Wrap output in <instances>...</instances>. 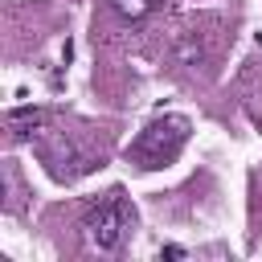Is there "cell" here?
Here are the masks:
<instances>
[{"label": "cell", "instance_id": "277c9868", "mask_svg": "<svg viewBox=\"0 0 262 262\" xmlns=\"http://www.w3.org/2000/svg\"><path fill=\"white\" fill-rule=\"evenodd\" d=\"M45 123H49V115H45L41 106H16V111H8V115H4V131H8V139H12V143L41 135V131H45Z\"/></svg>", "mask_w": 262, "mask_h": 262}, {"label": "cell", "instance_id": "52a82bcc", "mask_svg": "<svg viewBox=\"0 0 262 262\" xmlns=\"http://www.w3.org/2000/svg\"><path fill=\"white\" fill-rule=\"evenodd\" d=\"M160 258H184V250H180V246H164V250H160Z\"/></svg>", "mask_w": 262, "mask_h": 262}, {"label": "cell", "instance_id": "3957f363", "mask_svg": "<svg viewBox=\"0 0 262 262\" xmlns=\"http://www.w3.org/2000/svg\"><path fill=\"white\" fill-rule=\"evenodd\" d=\"M45 164H49L53 180H78L82 172L94 168V160H90V156H78V147H74L70 139L57 143V147H49V151H45Z\"/></svg>", "mask_w": 262, "mask_h": 262}, {"label": "cell", "instance_id": "7a4b0ae2", "mask_svg": "<svg viewBox=\"0 0 262 262\" xmlns=\"http://www.w3.org/2000/svg\"><path fill=\"white\" fill-rule=\"evenodd\" d=\"M123 229H127V205H123V192L111 188L90 213H86V237L94 250H119L123 242Z\"/></svg>", "mask_w": 262, "mask_h": 262}, {"label": "cell", "instance_id": "8992f818", "mask_svg": "<svg viewBox=\"0 0 262 262\" xmlns=\"http://www.w3.org/2000/svg\"><path fill=\"white\" fill-rule=\"evenodd\" d=\"M156 4H160V0H111V8H115L119 16H127V20H143V16H151Z\"/></svg>", "mask_w": 262, "mask_h": 262}, {"label": "cell", "instance_id": "5b68a950", "mask_svg": "<svg viewBox=\"0 0 262 262\" xmlns=\"http://www.w3.org/2000/svg\"><path fill=\"white\" fill-rule=\"evenodd\" d=\"M172 61H176V66H201V61H205V45H201L196 37H180V41L172 45Z\"/></svg>", "mask_w": 262, "mask_h": 262}, {"label": "cell", "instance_id": "6da1fadb", "mask_svg": "<svg viewBox=\"0 0 262 262\" xmlns=\"http://www.w3.org/2000/svg\"><path fill=\"white\" fill-rule=\"evenodd\" d=\"M188 139V119L184 115H164L156 123H147L139 131V139L127 147L131 160H139V168H164Z\"/></svg>", "mask_w": 262, "mask_h": 262}]
</instances>
